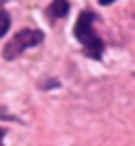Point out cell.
I'll return each instance as SVG.
<instances>
[{"label": "cell", "mask_w": 135, "mask_h": 146, "mask_svg": "<svg viewBox=\"0 0 135 146\" xmlns=\"http://www.w3.org/2000/svg\"><path fill=\"white\" fill-rule=\"evenodd\" d=\"M95 13L91 9L82 11L80 16H78V20H75V27H73V33H75V38H78V42L82 44V49H84V53L89 55V58H93V60H100L102 58V53H104V42H102V38L95 33Z\"/></svg>", "instance_id": "1"}, {"label": "cell", "mask_w": 135, "mask_h": 146, "mask_svg": "<svg viewBox=\"0 0 135 146\" xmlns=\"http://www.w3.org/2000/svg\"><path fill=\"white\" fill-rule=\"evenodd\" d=\"M42 38L45 36H42L40 29H22V31H18V33L5 44L2 58H5V60H13V58H18L22 51H27L31 46H38L42 42Z\"/></svg>", "instance_id": "2"}, {"label": "cell", "mask_w": 135, "mask_h": 146, "mask_svg": "<svg viewBox=\"0 0 135 146\" xmlns=\"http://www.w3.org/2000/svg\"><path fill=\"white\" fill-rule=\"evenodd\" d=\"M71 9V5H69V0H53L49 7H47V16L51 20H58V18H64L67 13Z\"/></svg>", "instance_id": "3"}, {"label": "cell", "mask_w": 135, "mask_h": 146, "mask_svg": "<svg viewBox=\"0 0 135 146\" xmlns=\"http://www.w3.org/2000/svg\"><path fill=\"white\" fill-rule=\"evenodd\" d=\"M11 27V18H9V13L7 11H0V38L5 36L7 31H9Z\"/></svg>", "instance_id": "4"}, {"label": "cell", "mask_w": 135, "mask_h": 146, "mask_svg": "<svg viewBox=\"0 0 135 146\" xmlns=\"http://www.w3.org/2000/svg\"><path fill=\"white\" fill-rule=\"evenodd\" d=\"M5 133H7V131H5V128H0V146H5V144H2V139H5Z\"/></svg>", "instance_id": "5"}, {"label": "cell", "mask_w": 135, "mask_h": 146, "mask_svg": "<svg viewBox=\"0 0 135 146\" xmlns=\"http://www.w3.org/2000/svg\"><path fill=\"white\" fill-rule=\"evenodd\" d=\"M100 5H104V7H106V5H111V2H115V0H98Z\"/></svg>", "instance_id": "6"}, {"label": "cell", "mask_w": 135, "mask_h": 146, "mask_svg": "<svg viewBox=\"0 0 135 146\" xmlns=\"http://www.w3.org/2000/svg\"><path fill=\"white\" fill-rule=\"evenodd\" d=\"M133 75H135V73H133Z\"/></svg>", "instance_id": "7"}]
</instances>
